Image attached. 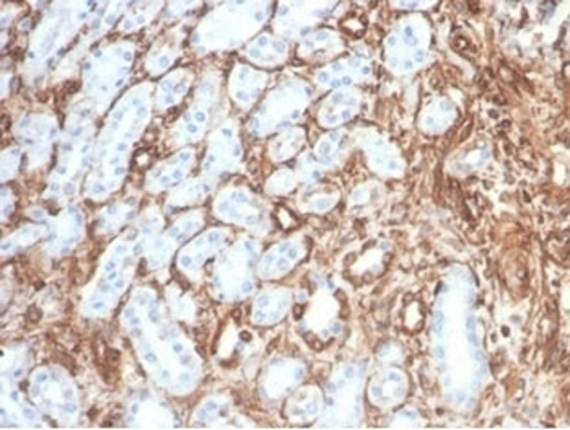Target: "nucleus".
I'll return each mask as SVG.
<instances>
[{
  "label": "nucleus",
  "mask_w": 570,
  "mask_h": 430,
  "mask_svg": "<svg viewBox=\"0 0 570 430\" xmlns=\"http://www.w3.org/2000/svg\"><path fill=\"white\" fill-rule=\"evenodd\" d=\"M150 84L131 88L106 119L93 150V172L88 178V198L100 201L118 191L128 173L129 157L152 115Z\"/></svg>",
  "instance_id": "nucleus-1"
},
{
  "label": "nucleus",
  "mask_w": 570,
  "mask_h": 430,
  "mask_svg": "<svg viewBox=\"0 0 570 430\" xmlns=\"http://www.w3.org/2000/svg\"><path fill=\"white\" fill-rule=\"evenodd\" d=\"M92 115V108L82 103L67 119L59 157L49 183V194L54 199L74 196L85 170L93 163L92 150L95 149L92 139Z\"/></svg>",
  "instance_id": "nucleus-2"
},
{
  "label": "nucleus",
  "mask_w": 570,
  "mask_h": 430,
  "mask_svg": "<svg viewBox=\"0 0 570 430\" xmlns=\"http://www.w3.org/2000/svg\"><path fill=\"white\" fill-rule=\"evenodd\" d=\"M134 62V48L129 43L110 44L87 59L84 69L85 105L101 113L124 87Z\"/></svg>",
  "instance_id": "nucleus-3"
},
{
  "label": "nucleus",
  "mask_w": 570,
  "mask_h": 430,
  "mask_svg": "<svg viewBox=\"0 0 570 430\" xmlns=\"http://www.w3.org/2000/svg\"><path fill=\"white\" fill-rule=\"evenodd\" d=\"M28 391L36 408L62 426H74L79 422V391L66 370L54 365L36 369L31 375Z\"/></svg>",
  "instance_id": "nucleus-4"
},
{
  "label": "nucleus",
  "mask_w": 570,
  "mask_h": 430,
  "mask_svg": "<svg viewBox=\"0 0 570 430\" xmlns=\"http://www.w3.org/2000/svg\"><path fill=\"white\" fill-rule=\"evenodd\" d=\"M84 5L61 4V7L53 9L48 17L43 18L30 43V62H44L57 49L69 43L74 31L79 30L87 18L88 9H82Z\"/></svg>",
  "instance_id": "nucleus-5"
},
{
  "label": "nucleus",
  "mask_w": 570,
  "mask_h": 430,
  "mask_svg": "<svg viewBox=\"0 0 570 430\" xmlns=\"http://www.w3.org/2000/svg\"><path fill=\"white\" fill-rule=\"evenodd\" d=\"M14 132L18 142L27 152L31 168L43 167L48 163L57 139V123L53 116L43 113L23 116Z\"/></svg>",
  "instance_id": "nucleus-6"
},
{
  "label": "nucleus",
  "mask_w": 570,
  "mask_h": 430,
  "mask_svg": "<svg viewBox=\"0 0 570 430\" xmlns=\"http://www.w3.org/2000/svg\"><path fill=\"white\" fill-rule=\"evenodd\" d=\"M84 215L79 207H67L66 211L49 220L46 235V251L51 256H66L84 237Z\"/></svg>",
  "instance_id": "nucleus-7"
},
{
  "label": "nucleus",
  "mask_w": 570,
  "mask_h": 430,
  "mask_svg": "<svg viewBox=\"0 0 570 430\" xmlns=\"http://www.w3.org/2000/svg\"><path fill=\"white\" fill-rule=\"evenodd\" d=\"M126 421L131 427H168L175 426V416L168 404L150 391H141L132 398L126 411Z\"/></svg>",
  "instance_id": "nucleus-8"
},
{
  "label": "nucleus",
  "mask_w": 570,
  "mask_h": 430,
  "mask_svg": "<svg viewBox=\"0 0 570 430\" xmlns=\"http://www.w3.org/2000/svg\"><path fill=\"white\" fill-rule=\"evenodd\" d=\"M2 424L4 427H41V414L27 403L22 391L12 382L2 380Z\"/></svg>",
  "instance_id": "nucleus-9"
},
{
  "label": "nucleus",
  "mask_w": 570,
  "mask_h": 430,
  "mask_svg": "<svg viewBox=\"0 0 570 430\" xmlns=\"http://www.w3.org/2000/svg\"><path fill=\"white\" fill-rule=\"evenodd\" d=\"M191 158V152H181L158 162L145 176V189L150 193H162L180 185L191 168Z\"/></svg>",
  "instance_id": "nucleus-10"
},
{
  "label": "nucleus",
  "mask_w": 570,
  "mask_h": 430,
  "mask_svg": "<svg viewBox=\"0 0 570 430\" xmlns=\"http://www.w3.org/2000/svg\"><path fill=\"white\" fill-rule=\"evenodd\" d=\"M189 84H191V74L186 69H178L165 75L155 92V108L158 111H167L178 105L188 92Z\"/></svg>",
  "instance_id": "nucleus-11"
},
{
  "label": "nucleus",
  "mask_w": 570,
  "mask_h": 430,
  "mask_svg": "<svg viewBox=\"0 0 570 430\" xmlns=\"http://www.w3.org/2000/svg\"><path fill=\"white\" fill-rule=\"evenodd\" d=\"M136 199H123V201L113 202L110 206L105 207V211L101 212L98 219L97 229L103 235L118 232L123 225L128 224L132 214L136 212Z\"/></svg>",
  "instance_id": "nucleus-12"
},
{
  "label": "nucleus",
  "mask_w": 570,
  "mask_h": 430,
  "mask_svg": "<svg viewBox=\"0 0 570 430\" xmlns=\"http://www.w3.org/2000/svg\"><path fill=\"white\" fill-rule=\"evenodd\" d=\"M178 56V41L173 40V36L167 35L160 38L150 49L145 59V69L150 75H162L170 69L171 64Z\"/></svg>",
  "instance_id": "nucleus-13"
},
{
  "label": "nucleus",
  "mask_w": 570,
  "mask_h": 430,
  "mask_svg": "<svg viewBox=\"0 0 570 430\" xmlns=\"http://www.w3.org/2000/svg\"><path fill=\"white\" fill-rule=\"evenodd\" d=\"M46 235H48V225H25V227H20L17 232L10 233L9 237L4 238L2 253H4V256L18 253V251L25 250V248L38 242Z\"/></svg>",
  "instance_id": "nucleus-14"
},
{
  "label": "nucleus",
  "mask_w": 570,
  "mask_h": 430,
  "mask_svg": "<svg viewBox=\"0 0 570 430\" xmlns=\"http://www.w3.org/2000/svg\"><path fill=\"white\" fill-rule=\"evenodd\" d=\"M28 369V352L25 347H4L2 359V380L4 382H18L25 377Z\"/></svg>",
  "instance_id": "nucleus-15"
},
{
  "label": "nucleus",
  "mask_w": 570,
  "mask_h": 430,
  "mask_svg": "<svg viewBox=\"0 0 570 430\" xmlns=\"http://www.w3.org/2000/svg\"><path fill=\"white\" fill-rule=\"evenodd\" d=\"M160 5L162 4H134V7H129L128 15L123 18L119 28L123 31H132L144 27L155 17Z\"/></svg>",
  "instance_id": "nucleus-16"
},
{
  "label": "nucleus",
  "mask_w": 570,
  "mask_h": 430,
  "mask_svg": "<svg viewBox=\"0 0 570 430\" xmlns=\"http://www.w3.org/2000/svg\"><path fill=\"white\" fill-rule=\"evenodd\" d=\"M23 150L20 147H9L2 152V181L12 180L17 175L20 162H22Z\"/></svg>",
  "instance_id": "nucleus-17"
},
{
  "label": "nucleus",
  "mask_w": 570,
  "mask_h": 430,
  "mask_svg": "<svg viewBox=\"0 0 570 430\" xmlns=\"http://www.w3.org/2000/svg\"><path fill=\"white\" fill-rule=\"evenodd\" d=\"M14 212V193L9 188L2 189V220H7Z\"/></svg>",
  "instance_id": "nucleus-18"
}]
</instances>
